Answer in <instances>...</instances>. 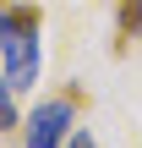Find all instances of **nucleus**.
<instances>
[{
  "label": "nucleus",
  "mask_w": 142,
  "mask_h": 148,
  "mask_svg": "<svg viewBox=\"0 0 142 148\" xmlns=\"http://www.w3.org/2000/svg\"><path fill=\"white\" fill-rule=\"evenodd\" d=\"M115 33H120V44L142 38V0H120L115 5Z\"/></svg>",
  "instance_id": "3"
},
{
  "label": "nucleus",
  "mask_w": 142,
  "mask_h": 148,
  "mask_svg": "<svg viewBox=\"0 0 142 148\" xmlns=\"http://www.w3.org/2000/svg\"><path fill=\"white\" fill-rule=\"evenodd\" d=\"M5 82H11V93H22V88L38 82V27L33 33H16L5 44Z\"/></svg>",
  "instance_id": "2"
},
{
  "label": "nucleus",
  "mask_w": 142,
  "mask_h": 148,
  "mask_svg": "<svg viewBox=\"0 0 142 148\" xmlns=\"http://www.w3.org/2000/svg\"><path fill=\"white\" fill-rule=\"evenodd\" d=\"M71 93L66 99H44V104H33L27 110V121H22V137H27V148H66V137H71Z\"/></svg>",
  "instance_id": "1"
},
{
  "label": "nucleus",
  "mask_w": 142,
  "mask_h": 148,
  "mask_svg": "<svg viewBox=\"0 0 142 148\" xmlns=\"http://www.w3.org/2000/svg\"><path fill=\"white\" fill-rule=\"evenodd\" d=\"M0 93H11V82H5V77H0Z\"/></svg>",
  "instance_id": "6"
},
{
  "label": "nucleus",
  "mask_w": 142,
  "mask_h": 148,
  "mask_svg": "<svg viewBox=\"0 0 142 148\" xmlns=\"http://www.w3.org/2000/svg\"><path fill=\"white\" fill-rule=\"evenodd\" d=\"M66 148H93V137H88V132H71V137H66Z\"/></svg>",
  "instance_id": "5"
},
{
  "label": "nucleus",
  "mask_w": 142,
  "mask_h": 148,
  "mask_svg": "<svg viewBox=\"0 0 142 148\" xmlns=\"http://www.w3.org/2000/svg\"><path fill=\"white\" fill-rule=\"evenodd\" d=\"M16 126H22V115H16L11 93H0V132H16Z\"/></svg>",
  "instance_id": "4"
}]
</instances>
